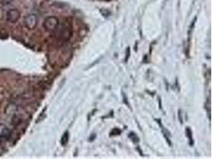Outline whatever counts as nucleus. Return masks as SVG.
Listing matches in <instances>:
<instances>
[{
	"mask_svg": "<svg viewBox=\"0 0 212 159\" xmlns=\"http://www.w3.org/2000/svg\"><path fill=\"white\" fill-rule=\"evenodd\" d=\"M59 25V21L56 17H49L45 21L44 26L49 31H53Z\"/></svg>",
	"mask_w": 212,
	"mask_h": 159,
	"instance_id": "nucleus-1",
	"label": "nucleus"
},
{
	"mask_svg": "<svg viewBox=\"0 0 212 159\" xmlns=\"http://www.w3.org/2000/svg\"><path fill=\"white\" fill-rule=\"evenodd\" d=\"M72 35V29L71 25H66L64 27L62 28L61 32V38L64 41L69 40Z\"/></svg>",
	"mask_w": 212,
	"mask_h": 159,
	"instance_id": "nucleus-2",
	"label": "nucleus"
},
{
	"mask_svg": "<svg viewBox=\"0 0 212 159\" xmlns=\"http://www.w3.org/2000/svg\"><path fill=\"white\" fill-rule=\"evenodd\" d=\"M156 121L158 122V123L159 125H160V126H161V128H162V132H163V134H164V138L166 139L167 142H169V144L171 146L172 144H171V141H170V139H169V137H170V134H169V132L167 131L166 129L164 128L163 126V125H162V123H161V122L160 121V120H158V119H156Z\"/></svg>",
	"mask_w": 212,
	"mask_h": 159,
	"instance_id": "nucleus-3",
	"label": "nucleus"
},
{
	"mask_svg": "<svg viewBox=\"0 0 212 159\" xmlns=\"http://www.w3.org/2000/svg\"><path fill=\"white\" fill-rule=\"evenodd\" d=\"M28 20L30 22V24H29V26L30 28H33L37 24V19L35 15H30V17L28 18Z\"/></svg>",
	"mask_w": 212,
	"mask_h": 159,
	"instance_id": "nucleus-4",
	"label": "nucleus"
},
{
	"mask_svg": "<svg viewBox=\"0 0 212 159\" xmlns=\"http://www.w3.org/2000/svg\"><path fill=\"white\" fill-rule=\"evenodd\" d=\"M186 135L187 137L188 140H189L190 145L192 146V145L194 144V141H193V139H192V133L190 128H186Z\"/></svg>",
	"mask_w": 212,
	"mask_h": 159,
	"instance_id": "nucleus-5",
	"label": "nucleus"
},
{
	"mask_svg": "<svg viewBox=\"0 0 212 159\" xmlns=\"http://www.w3.org/2000/svg\"><path fill=\"white\" fill-rule=\"evenodd\" d=\"M69 132L68 131L64 132V134H63V136H62L61 138V144L63 146L66 145L68 141H69Z\"/></svg>",
	"mask_w": 212,
	"mask_h": 159,
	"instance_id": "nucleus-6",
	"label": "nucleus"
},
{
	"mask_svg": "<svg viewBox=\"0 0 212 159\" xmlns=\"http://www.w3.org/2000/svg\"><path fill=\"white\" fill-rule=\"evenodd\" d=\"M121 131L118 130V129H114L111 133H110V136H113V135H118V134H120Z\"/></svg>",
	"mask_w": 212,
	"mask_h": 159,
	"instance_id": "nucleus-7",
	"label": "nucleus"
},
{
	"mask_svg": "<svg viewBox=\"0 0 212 159\" xmlns=\"http://www.w3.org/2000/svg\"><path fill=\"white\" fill-rule=\"evenodd\" d=\"M130 53H131V49H130V48H127L126 49V51H125V61L126 62V61H128V59H129V56H130Z\"/></svg>",
	"mask_w": 212,
	"mask_h": 159,
	"instance_id": "nucleus-8",
	"label": "nucleus"
},
{
	"mask_svg": "<svg viewBox=\"0 0 212 159\" xmlns=\"http://www.w3.org/2000/svg\"><path fill=\"white\" fill-rule=\"evenodd\" d=\"M131 134L133 135V137H131V136H129V137H130V138H131V139H132L133 142H138V137H137V135H136L135 134H133V133H131Z\"/></svg>",
	"mask_w": 212,
	"mask_h": 159,
	"instance_id": "nucleus-9",
	"label": "nucleus"
},
{
	"mask_svg": "<svg viewBox=\"0 0 212 159\" xmlns=\"http://www.w3.org/2000/svg\"><path fill=\"white\" fill-rule=\"evenodd\" d=\"M179 119H180V123H183V119H182L181 112H180V111H179Z\"/></svg>",
	"mask_w": 212,
	"mask_h": 159,
	"instance_id": "nucleus-10",
	"label": "nucleus"
}]
</instances>
